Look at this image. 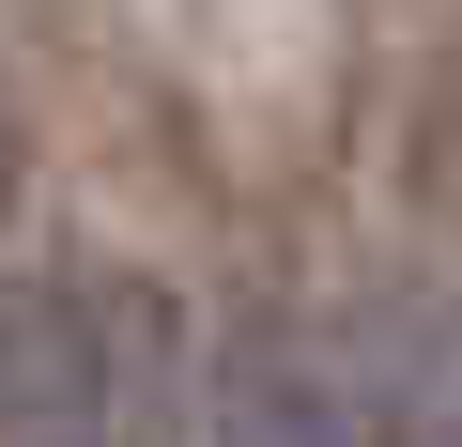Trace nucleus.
<instances>
[{"label": "nucleus", "instance_id": "f257e3e1", "mask_svg": "<svg viewBox=\"0 0 462 447\" xmlns=\"http://www.w3.org/2000/svg\"><path fill=\"white\" fill-rule=\"evenodd\" d=\"M154 386H170V309L154 293H78L62 386L32 401V432H0V447H154Z\"/></svg>", "mask_w": 462, "mask_h": 447}, {"label": "nucleus", "instance_id": "f03ea898", "mask_svg": "<svg viewBox=\"0 0 462 447\" xmlns=\"http://www.w3.org/2000/svg\"><path fill=\"white\" fill-rule=\"evenodd\" d=\"M200 447H370L339 370L293 340V324H231L216 340V401H200Z\"/></svg>", "mask_w": 462, "mask_h": 447}, {"label": "nucleus", "instance_id": "7ed1b4c3", "mask_svg": "<svg viewBox=\"0 0 462 447\" xmlns=\"http://www.w3.org/2000/svg\"><path fill=\"white\" fill-rule=\"evenodd\" d=\"M370 447H462V278L447 293H401L385 340H370Z\"/></svg>", "mask_w": 462, "mask_h": 447}, {"label": "nucleus", "instance_id": "20e7f679", "mask_svg": "<svg viewBox=\"0 0 462 447\" xmlns=\"http://www.w3.org/2000/svg\"><path fill=\"white\" fill-rule=\"evenodd\" d=\"M62 340H78V293H0V432H32V401L62 386Z\"/></svg>", "mask_w": 462, "mask_h": 447}, {"label": "nucleus", "instance_id": "39448f33", "mask_svg": "<svg viewBox=\"0 0 462 447\" xmlns=\"http://www.w3.org/2000/svg\"><path fill=\"white\" fill-rule=\"evenodd\" d=\"M0 200H16V124H0Z\"/></svg>", "mask_w": 462, "mask_h": 447}]
</instances>
